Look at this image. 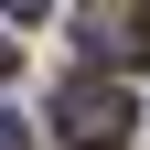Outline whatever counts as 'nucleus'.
<instances>
[{
  "label": "nucleus",
  "instance_id": "obj_1",
  "mask_svg": "<svg viewBox=\"0 0 150 150\" xmlns=\"http://www.w3.org/2000/svg\"><path fill=\"white\" fill-rule=\"evenodd\" d=\"M129 129H139L129 86H107V75H64V86H54V139L64 150H118Z\"/></svg>",
  "mask_w": 150,
  "mask_h": 150
},
{
  "label": "nucleus",
  "instance_id": "obj_2",
  "mask_svg": "<svg viewBox=\"0 0 150 150\" xmlns=\"http://www.w3.org/2000/svg\"><path fill=\"white\" fill-rule=\"evenodd\" d=\"M86 54H97V64H139L150 54V11L139 0H97V11H86Z\"/></svg>",
  "mask_w": 150,
  "mask_h": 150
},
{
  "label": "nucleus",
  "instance_id": "obj_3",
  "mask_svg": "<svg viewBox=\"0 0 150 150\" xmlns=\"http://www.w3.org/2000/svg\"><path fill=\"white\" fill-rule=\"evenodd\" d=\"M0 11H11V22H43V0H0Z\"/></svg>",
  "mask_w": 150,
  "mask_h": 150
},
{
  "label": "nucleus",
  "instance_id": "obj_4",
  "mask_svg": "<svg viewBox=\"0 0 150 150\" xmlns=\"http://www.w3.org/2000/svg\"><path fill=\"white\" fill-rule=\"evenodd\" d=\"M0 150H22V118H11V107H0Z\"/></svg>",
  "mask_w": 150,
  "mask_h": 150
}]
</instances>
